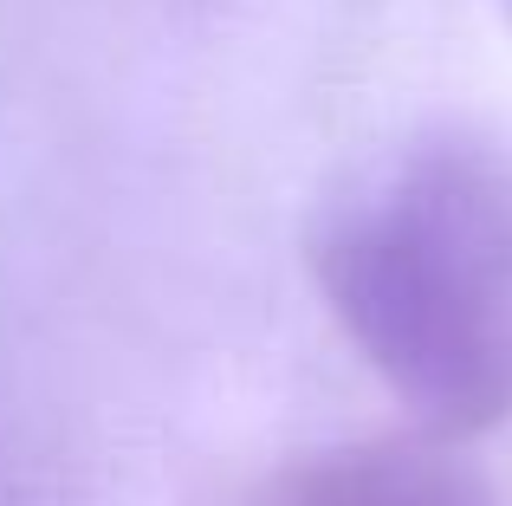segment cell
Segmentation results:
<instances>
[{
	"mask_svg": "<svg viewBox=\"0 0 512 506\" xmlns=\"http://www.w3.org/2000/svg\"><path fill=\"white\" fill-rule=\"evenodd\" d=\"M506 20H512V0H506Z\"/></svg>",
	"mask_w": 512,
	"mask_h": 506,
	"instance_id": "3",
	"label": "cell"
},
{
	"mask_svg": "<svg viewBox=\"0 0 512 506\" xmlns=\"http://www.w3.org/2000/svg\"><path fill=\"white\" fill-rule=\"evenodd\" d=\"M253 506H493L474 474L415 442H357L325 448L253 494Z\"/></svg>",
	"mask_w": 512,
	"mask_h": 506,
	"instance_id": "2",
	"label": "cell"
},
{
	"mask_svg": "<svg viewBox=\"0 0 512 506\" xmlns=\"http://www.w3.org/2000/svg\"><path fill=\"white\" fill-rule=\"evenodd\" d=\"M312 279L376 383L435 442L512 422V143L428 130L325 208Z\"/></svg>",
	"mask_w": 512,
	"mask_h": 506,
	"instance_id": "1",
	"label": "cell"
}]
</instances>
